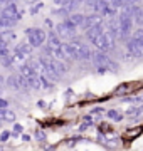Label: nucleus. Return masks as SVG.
Instances as JSON below:
<instances>
[{
  "mask_svg": "<svg viewBox=\"0 0 143 151\" xmlns=\"http://www.w3.org/2000/svg\"><path fill=\"white\" fill-rule=\"evenodd\" d=\"M91 62L96 65V69H98L99 72H106V70L116 72V70H118V64H116L106 52H101V50H96V52H94Z\"/></svg>",
  "mask_w": 143,
  "mask_h": 151,
  "instance_id": "obj_1",
  "label": "nucleus"
},
{
  "mask_svg": "<svg viewBox=\"0 0 143 151\" xmlns=\"http://www.w3.org/2000/svg\"><path fill=\"white\" fill-rule=\"evenodd\" d=\"M126 54L133 59H143V39H136L135 35L128 39L125 42Z\"/></svg>",
  "mask_w": 143,
  "mask_h": 151,
  "instance_id": "obj_2",
  "label": "nucleus"
},
{
  "mask_svg": "<svg viewBox=\"0 0 143 151\" xmlns=\"http://www.w3.org/2000/svg\"><path fill=\"white\" fill-rule=\"evenodd\" d=\"M25 35H27V42L32 45V47H40L44 45V42L47 40V34L42 30V29L37 27H30L25 30Z\"/></svg>",
  "mask_w": 143,
  "mask_h": 151,
  "instance_id": "obj_3",
  "label": "nucleus"
},
{
  "mask_svg": "<svg viewBox=\"0 0 143 151\" xmlns=\"http://www.w3.org/2000/svg\"><path fill=\"white\" fill-rule=\"evenodd\" d=\"M76 25H72L71 22L64 19L62 22H59L57 25H56V34L59 35L61 39H67V40H72L74 35H76Z\"/></svg>",
  "mask_w": 143,
  "mask_h": 151,
  "instance_id": "obj_4",
  "label": "nucleus"
},
{
  "mask_svg": "<svg viewBox=\"0 0 143 151\" xmlns=\"http://www.w3.org/2000/svg\"><path fill=\"white\" fill-rule=\"evenodd\" d=\"M115 42H116L115 39L111 37L108 32H105L99 39H96L93 44H94V47H96V50H101V52H106L108 54V52H111L115 49Z\"/></svg>",
  "mask_w": 143,
  "mask_h": 151,
  "instance_id": "obj_5",
  "label": "nucleus"
},
{
  "mask_svg": "<svg viewBox=\"0 0 143 151\" xmlns=\"http://www.w3.org/2000/svg\"><path fill=\"white\" fill-rule=\"evenodd\" d=\"M5 84L10 87V89H15V91H27V89H30V87H29L27 79H24L20 74L9 76V77L5 79Z\"/></svg>",
  "mask_w": 143,
  "mask_h": 151,
  "instance_id": "obj_6",
  "label": "nucleus"
},
{
  "mask_svg": "<svg viewBox=\"0 0 143 151\" xmlns=\"http://www.w3.org/2000/svg\"><path fill=\"white\" fill-rule=\"evenodd\" d=\"M2 17H7V19H12V20L19 22V19H20V10H19V7L14 2H10V4H7L2 9Z\"/></svg>",
  "mask_w": 143,
  "mask_h": 151,
  "instance_id": "obj_7",
  "label": "nucleus"
},
{
  "mask_svg": "<svg viewBox=\"0 0 143 151\" xmlns=\"http://www.w3.org/2000/svg\"><path fill=\"white\" fill-rule=\"evenodd\" d=\"M62 39L57 35L56 32H49V35H47V45L46 47L49 49V50H52V52H56V50H61L62 49Z\"/></svg>",
  "mask_w": 143,
  "mask_h": 151,
  "instance_id": "obj_8",
  "label": "nucleus"
},
{
  "mask_svg": "<svg viewBox=\"0 0 143 151\" xmlns=\"http://www.w3.org/2000/svg\"><path fill=\"white\" fill-rule=\"evenodd\" d=\"M32 50H34V47L29 42H20V44H17L15 54H19L24 60H25V59L29 60L30 57H32Z\"/></svg>",
  "mask_w": 143,
  "mask_h": 151,
  "instance_id": "obj_9",
  "label": "nucleus"
},
{
  "mask_svg": "<svg viewBox=\"0 0 143 151\" xmlns=\"http://www.w3.org/2000/svg\"><path fill=\"white\" fill-rule=\"evenodd\" d=\"M105 32H106V29H105V25H103V24H101V25H94V27H89L88 30H86V39L93 44L96 39H99Z\"/></svg>",
  "mask_w": 143,
  "mask_h": 151,
  "instance_id": "obj_10",
  "label": "nucleus"
},
{
  "mask_svg": "<svg viewBox=\"0 0 143 151\" xmlns=\"http://www.w3.org/2000/svg\"><path fill=\"white\" fill-rule=\"evenodd\" d=\"M67 20L71 22L72 25H76V27H83L84 29V24H86V15H84V14H79V12H72L71 15L67 17Z\"/></svg>",
  "mask_w": 143,
  "mask_h": 151,
  "instance_id": "obj_11",
  "label": "nucleus"
},
{
  "mask_svg": "<svg viewBox=\"0 0 143 151\" xmlns=\"http://www.w3.org/2000/svg\"><path fill=\"white\" fill-rule=\"evenodd\" d=\"M103 24V17L99 14H91V15H86V24H84V30H88L89 27H94V25H101Z\"/></svg>",
  "mask_w": 143,
  "mask_h": 151,
  "instance_id": "obj_12",
  "label": "nucleus"
},
{
  "mask_svg": "<svg viewBox=\"0 0 143 151\" xmlns=\"http://www.w3.org/2000/svg\"><path fill=\"white\" fill-rule=\"evenodd\" d=\"M19 74L22 76L24 79H27V81H30L32 77H35V76H39L37 72H35V70H34L32 67H30V65L27 64V62H25V64H22L20 67H19Z\"/></svg>",
  "mask_w": 143,
  "mask_h": 151,
  "instance_id": "obj_13",
  "label": "nucleus"
},
{
  "mask_svg": "<svg viewBox=\"0 0 143 151\" xmlns=\"http://www.w3.org/2000/svg\"><path fill=\"white\" fill-rule=\"evenodd\" d=\"M133 10V19H135V24L138 27H143V7L140 5H131Z\"/></svg>",
  "mask_w": 143,
  "mask_h": 151,
  "instance_id": "obj_14",
  "label": "nucleus"
},
{
  "mask_svg": "<svg viewBox=\"0 0 143 151\" xmlns=\"http://www.w3.org/2000/svg\"><path fill=\"white\" fill-rule=\"evenodd\" d=\"M0 121L4 123H15V113L10 109H0Z\"/></svg>",
  "mask_w": 143,
  "mask_h": 151,
  "instance_id": "obj_15",
  "label": "nucleus"
},
{
  "mask_svg": "<svg viewBox=\"0 0 143 151\" xmlns=\"http://www.w3.org/2000/svg\"><path fill=\"white\" fill-rule=\"evenodd\" d=\"M0 40L5 44H10L15 40V32L10 30V29H5V30H0Z\"/></svg>",
  "mask_w": 143,
  "mask_h": 151,
  "instance_id": "obj_16",
  "label": "nucleus"
},
{
  "mask_svg": "<svg viewBox=\"0 0 143 151\" xmlns=\"http://www.w3.org/2000/svg\"><path fill=\"white\" fill-rule=\"evenodd\" d=\"M142 114H143V106H131V108L126 111V116L128 118H131V119L140 118Z\"/></svg>",
  "mask_w": 143,
  "mask_h": 151,
  "instance_id": "obj_17",
  "label": "nucleus"
},
{
  "mask_svg": "<svg viewBox=\"0 0 143 151\" xmlns=\"http://www.w3.org/2000/svg\"><path fill=\"white\" fill-rule=\"evenodd\" d=\"M108 118L113 119V121H121L123 119V113L118 111V109H110L108 111Z\"/></svg>",
  "mask_w": 143,
  "mask_h": 151,
  "instance_id": "obj_18",
  "label": "nucleus"
},
{
  "mask_svg": "<svg viewBox=\"0 0 143 151\" xmlns=\"http://www.w3.org/2000/svg\"><path fill=\"white\" fill-rule=\"evenodd\" d=\"M110 4H111V7H113L115 10H123V9L128 5L126 0H110Z\"/></svg>",
  "mask_w": 143,
  "mask_h": 151,
  "instance_id": "obj_19",
  "label": "nucleus"
},
{
  "mask_svg": "<svg viewBox=\"0 0 143 151\" xmlns=\"http://www.w3.org/2000/svg\"><path fill=\"white\" fill-rule=\"evenodd\" d=\"M7 55H10L9 44H5V42H2V40H0V59H2V57H7Z\"/></svg>",
  "mask_w": 143,
  "mask_h": 151,
  "instance_id": "obj_20",
  "label": "nucleus"
},
{
  "mask_svg": "<svg viewBox=\"0 0 143 151\" xmlns=\"http://www.w3.org/2000/svg\"><path fill=\"white\" fill-rule=\"evenodd\" d=\"M0 64L4 65V67H12V65H14V59H12V55L2 57V59H0Z\"/></svg>",
  "mask_w": 143,
  "mask_h": 151,
  "instance_id": "obj_21",
  "label": "nucleus"
},
{
  "mask_svg": "<svg viewBox=\"0 0 143 151\" xmlns=\"http://www.w3.org/2000/svg\"><path fill=\"white\" fill-rule=\"evenodd\" d=\"M35 139L44 141L46 139V133H44V131H40V129H37V131H35Z\"/></svg>",
  "mask_w": 143,
  "mask_h": 151,
  "instance_id": "obj_22",
  "label": "nucleus"
},
{
  "mask_svg": "<svg viewBox=\"0 0 143 151\" xmlns=\"http://www.w3.org/2000/svg\"><path fill=\"white\" fill-rule=\"evenodd\" d=\"M10 136H12V133H10V131H4V133L0 134V141H7L9 138H10Z\"/></svg>",
  "mask_w": 143,
  "mask_h": 151,
  "instance_id": "obj_23",
  "label": "nucleus"
},
{
  "mask_svg": "<svg viewBox=\"0 0 143 151\" xmlns=\"http://www.w3.org/2000/svg\"><path fill=\"white\" fill-rule=\"evenodd\" d=\"M7 108H9V101L0 97V109H7Z\"/></svg>",
  "mask_w": 143,
  "mask_h": 151,
  "instance_id": "obj_24",
  "label": "nucleus"
},
{
  "mask_svg": "<svg viewBox=\"0 0 143 151\" xmlns=\"http://www.w3.org/2000/svg\"><path fill=\"white\" fill-rule=\"evenodd\" d=\"M14 133H15V134L22 133V124H17V123H15V126H14Z\"/></svg>",
  "mask_w": 143,
  "mask_h": 151,
  "instance_id": "obj_25",
  "label": "nucleus"
},
{
  "mask_svg": "<svg viewBox=\"0 0 143 151\" xmlns=\"http://www.w3.org/2000/svg\"><path fill=\"white\" fill-rule=\"evenodd\" d=\"M138 2H140V0H126L128 5H138Z\"/></svg>",
  "mask_w": 143,
  "mask_h": 151,
  "instance_id": "obj_26",
  "label": "nucleus"
},
{
  "mask_svg": "<svg viewBox=\"0 0 143 151\" xmlns=\"http://www.w3.org/2000/svg\"><path fill=\"white\" fill-rule=\"evenodd\" d=\"M74 2H76L77 5H81V4H86V0H74Z\"/></svg>",
  "mask_w": 143,
  "mask_h": 151,
  "instance_id": "obj_27",
  "label": "nucleus"
},
{
  "mask_svg": "<svg viewBox=\"0 0 143 151\" xmlns=\"http://www.w3.org/2000/svg\"><path fill=\"white\" fill-rule=\"evenodd\" d=\"M24 2H27V4H35L37 0H24Z\"/></svg>",
  "mask_w": 143,
  "mask_h": 151,
  "instance_id": "obj_28",
  "label": "nucleus"
},
{
  "mask_svg": "<svg viewBox=\"0 0 143 151\" xmlns=\"http://www.w3.org/2000/svg\"><path fill=\"white\" fill-rule=\"evenodd\" d=\"M2 82H4V79L0 77V92H2Z\"/></svg>",
  "mask_w": 143,
  "mask_h": 151,
  "instance_id": "obj_29",
  "label": "nucleus"
},
{
  "mask_svg": "<svg viewBox=\"0 0 143 151\" xmlns=\"http://www.w3.org/2000/svg\"><path fill=\"white\" fill-rule=\"evenodd\" d=\"M0 15H2V9H0Z\"/></svg>",
  "mask_w": 143,
  "mask_h": 151,
  "instance_id": "obj_30",
  "label": "nucleus"
},
{
  "mask_svg": "<svg viewBox=\"0 0 143 151\" xmlns=\"http://www.w3.org/2000/svg\"><path fill=\"white\" fill-rule=\"evenodd\" d=\"M0 151H4V150H2V148H0Z\"/></svg>",
  "mask_w": 143,
  "mask_h": 151,
  "instance_id": "obj_31",
  "label": "nucleus"
},
{
  "mask_svg": "<svg viewBox=\"0 0 143 151\" xmlns=\"http://www.w3.org/2000/svg\"><path fill=\"white\" fill-rule=\"evenodd\" d=\"M142 99H143V96H142Z\"/></svg>",
  "mask_w": 143,
  "mask_h": 151,
  "instance_id": "obj_32",
  "label": "nucleus"
}]
</instances>
